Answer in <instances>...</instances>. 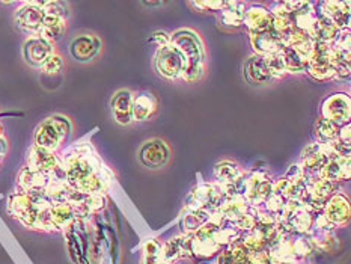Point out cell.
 <instances>
[{"mask_svg": "<svg viewBox=\"0 0 351 264\" xmlns=\"http://www.w3.org/2000/svg\"><path fill=\"white\" fill-rule=\"evenodd\" d=\"M287 202H288V200H285L284 196L271 192L269 198H267L265 202L263 204V207L269 211V213H271L274 217L279 219L282 211H284V208L287 206Z\"/></svg>", "mask_w": 351, "mask_h": 264, "instance_id": "ab89813d", "label": "cell"}, {"mask_svg": "<svg viewBox=\"0 0 351 264\" xmlns=\"http://www.w3.org/2000/svg\"><path fill=\"white\" fill-rule=\"evenodd\" d=\"M62 165V158H60L59 154L53 153V151L44 149L34 145L29 151L26 166L32 168L35 171H40L44 173H50L55 169H58L59 166Z\"/></svg>", "mask_w": 351, "mask_h": 264, "instance_id": "ac0fdd59", "label": "cell"}, {"mask_svg": "<svg viewBox=\"0 0 351 264\" xmlns=\"http://www.w3.org/2000/svg\"><path fill=\"white\" fill-rule=\"evenodd\" d=\"M322 118L333 121L339 125L350 123L351 118V100L347 93H335L326 97L322 103Z\"/></svg>", "mask_w": 351, "mask_h": 264, "instance_id": "7c38bea8", "label": "cell"}, {"mask_svg": "<svg viewBox=\"0 0 351 264\" xmlns=\"http://www.w3.org/2000/svg\"><path fill=\"white\" fill-rule=\"evenodd\" d=\"M70 132V119L60 115L50 117L47 119H44L35 130V145L56 153L60 145L66 141Z\"/></svg>", "mask_w": 351, "mask_h": 264, "instance_id": "3957f363", "label": "cell"}, {"mask_svg": "<svg viewBox=\"0 0 351 264\" xmlns=\"http://www.w3.org/2000/svg\"><path fill=\"white\" fill-rule=\"evenodd\" d=\"M317 211H312L309 207L299 200H289L287 206L279 216V226L287 232L293 234H308L314 222V215Z\"/></svg>", "mask_w": 351, "mask_h": 264, "instance_id": "277c9868", "label": "cell"}, {"mask_svg": "<svg viewBox=\"0 0 351 264\" xmlns=\"http://www.w3.org/2000/svg\"><path fill=\"white\" fill-rule=\"evenodd\" d=\"M350 130H351V127H350V123H347V124H344V125H341V132H339V139L338 141H341L342 143H346V145H350Z\"/></svg>", "mask_w": 351, "mask_h": 264, "instance_id": "7dc6e473", "label": "cell"}, {"mask_svg": "<svg viewBox=\"0 0 351 264\" xmlns=\"http://www.w3.org/2000/svg\"><path fill=\"white\" fill-rule=\"evenodd\" d=\"M113 118L121 125H128L133 123V93L128 89H121L113 95L112 101Z\"/></svg>", "mask_w": 351, "mask_h": 264, "instance_id": "603a6c76", "label": "cell"}, {"mask_svg": "<svg viewBox=\"0 0 351 264\" xmlns=\"http://www.w3.org/2000/svg\"><path fill=\"white\" fill-rule=\"evenodd\" d=\"M75 217L77 216H75V211L70 206V204L68 202H53V206L50 208V219H51V224H53V226H55L56 231L68 228Z\"/></svg>", "mask_w": 351, "mask_h": 264, "instance_id": "4dcf8cb0", "label": "cell"}, {"mask_svg": "<svg viewBox=\"0 0 351 264\" xmlns=\"http://www.w3.org/2000/svg\"><path fill=\"white\" fill-rule=\"evenodd\" d=\"M280 53H282V58L285 60L288 74L308 73V62H309L308 58H304L299 51H295L293 47H289V45H285V47L280 50Z\"/></svg>", "mask_w": 351, "mask_h": 264, "instance_id": "d6a6232c", "label": "cell"}, {"mask_svg": "<svg viewBox=\"0 0 351 264\" xmlns=\"http://www.w3.org/2000/svg\"><path fill=\"white\" fill-rule=\"evenodd\" d=\"M243 74H244V79H246L250 85H256V86L269 85V83L273 80L269 71V67H267V62H265V56L255 55V53L249 59H246V62H244Z\"/></svg>", "mask_w": 351, "mask_h": 264, "instance_id": "ffe728a7", "label": "cell"}, {"mask_svg": "<svg viewBox=\"0 0 351 264\" xmlns=\"http://www.w3.org/2000/svg\"><path fill=\"white\" fill-rule=\"evenodd\" d=\"M308 236H309V239L312 241V246H314L315 251L333 252V251H337L339 246V241L337 237H335L333 232L311 230L308 232Z\"/></svg>", "mask_w": 351, "mask_h": 264, "instance_id": "d590c367", "label": "cell"}, {"mask_svg": "<svg viewBox=\"0 0 351 264\" xmlns=\"http://www.w3.org/2000/svg\"><path fill=\"white\" fill-rule=\"evenodd\" d=\"M156 71L167 80H178L187 70V60L177 45L169 44L157 49L154 56Z\"/></svg>", "mask_w": 351, "mask_h": 264, "instance_id": "5b68a950", "label": "cell"}, {"mask_svg": "<svg viewBox=\"0 0 351 264\" xmlns=\"http://www.w3.org/2000/svg\"><path fill=\"white\" fill-rule=\"evenodd\" d=\"M249 40L255 55L261 56L273 55V53H278L285 47L282 36L274 26L271 29L261 30V32H249Z\"/></svg>", "mask_w": 351, "mask_h": 264, "instance_id": "5bb4252c", "label": "cell"}, {"mask_svg": "<svg viewBox=\"0 0 351 264\" xmlns=\"http://www.w3.org/2000/svg\"><path fill=\"white\" fill-rule=\"evenodd\" d=\"M158 261H162V245L156 240H149L143 246L142 264H157Z\"/></svg>", "mask_w": 351, "mask_h": 264, "instance_id": "60d3db41", "label": "cell"}, {"mask_svg": "<svg viewBox=\"0 0 351 264\" xmlns=\"http://www.w3.org/2000/svg\"><path fill=\"white\" fill-rule=\"evenodd\" d=\"M265 62H267V67H269V71H270V75L273 80L284 79L288 74L285 60H284V58H282L280 51L265 56Z\"/></svg>", "mask_w": 351, "mask_h": 264, "instance_id": "f35d334b", "label": "cell"}, {"mask_svg": "<svg viewBox=\"0 0 351 264\" xmlns=\"http://www.w3.org/2000/svg\"><path fill=\"white\" fill-rule=\"evenodd\" d=\"M60 158H62L66 184L73 191L104 195L115 181L113 172L90 143H75L64 151Z\"/></svg>", "mask_w": 351, "mask_h": 264, "instance_id": "6da1fadb", "label": "cell"}, {"mask_svg": "<svg viewBox=\"0 0 351 264\" xmlns=\"http://www.w3.org/2000/svg\"><path fill=\"white\" fill-rule=\"evenodd\" d=\"M66 29V19L62 17V15L53 14L45 11V19L43 23V29L38 36L44 38L45 41L49 43H56L60 38L64 36Z\"/></svg>", "mask_w": 351, "mask_h": 264, "instance_id": "4316f807", "label": "cell"}, {"mask_svg": "<svg viewBox=\"0 0 351 264\" xmlns=\"http://www.w3.org/2000/svg\"><path fill=\"white\" fill-rule=\"evenodd\" d=\"M322 213L326 216L327 221L333 224L337 228L338 226L347 225L351 215L348 196L342 192H337L335 195H332L330 200L326 202Z\"/></svg>", "mask_w": 351, "mask_h": 264, "instance_id": "9a60e30c", "label": "cell"}, {"mask_svg": "<svg viewBox=\"0 0 351 264\" xmlns=\"http://www.w3.org/2000/svg\"><path fill=\"white\" fill-rule=\"evenodd\" d=\"M157 264H167V263H165V261H163V260H162V261H158V263H157Z\"/></svg>", "mask_w": 351, "mask_h": 264, "instance_id": "681fc988", "label": "cell"}, {"mask_svg": "<svg viewBox=\"0 0 351 264\" xmlns=\"http://www.w3.org/2000/svg\"><path fill=\"white\" fill-rule=\"evenodd\" d=\"M190 239L192 234H181L178 237L167 240L162 246V260L171 264L177 260L189 259L192 256V246H190Z\"/></svg>", "mask_w": 351, "mask_h": 264, "instance_id": "7402d4cb", "label": "cell"}, {"mask_svg": "<svg viewBox=\"0 0 351 264\" xmlns=\"http://www.w3.org/2000/svg\"><path fill=\"white\" fill-rule=\"evenodd\" d=\"M210 221V213L204 210H187L186 216L181 219V226L184 228V234H195L197 230Z\"/></svg>", "mask_w": 351, "mask_h": 264, "instance_id": "8d00e7d4", "label": "cell"}, {"mask_svg": "<svg viewBox=\"0 0 351 264\" xmlns=\"http://www.w3.org/2000/svg\"><path fill=\"white\" fill-rule=\"evenodd\" d=\"M101 49V41L93 34H82L74 38L70 44L71 56L79 62L93 60Z\"/></svg>", "mask_w": 351, "mask_h": 264, "instance_id": "e0dca14e", "label": "cell"}, {"mask_svg": "<svg viewBox=\"0 0 351 264\" xmlns=\"http://www.w3.org/2000/svg\"><path fill=\"white\" fill-rule=\"evenodd\" d=\"M45 10L43 2H26L15 11V23L29 36H38L43 29Z\"/></svg>", "mask_w": 351, "mask_h": 264, "instance_id": "8fae6325", "label": "cell"}, {"mask_svg": "<svg viewBox=\"0 0 351 264\" xmlns=\"http://www.w3.org/2000/svg\"><path fill=\"white\" fill-rule=\"evenodd\" d=\"M273 14L264 5L254 3L246 8L243 26L247 27V32H261L273 27Z\"/></svg>", "mask_w": 351, "mask_h": 264, "instance_id": "44dd1931", "label": "cell"}, {"mask_svg": "<svg viewBox=\"0 0 351 264\" xmlns=\"http://www.w3.org/2000/svg\"><path fill=\"white\" fill-rule=\"evenodd\" d=\"M339 192V184L326 178H309L302 196V202L312 211H322L330 196Z\"/></svg>", "mask_w": 351, "mask_h": 264, "instance_id": "ba28073f", "label": "cell"}, {"mask_svg": "<svg viewBox=\"0 0 351 264\" xmlns=\"http://www.w3.org/2000/svg\"><path fill=\"white\" fill-rule=\"evenodd\" d=\"M333 157H337V154L330 143L312 142L302 151L299 165L309 178H319V172Z\"/></svg>", "mask_w": 351, "mask_h": 264, "instance_id": "52a82bcc", "label": "cell"}, {"mask_svg": "<svg viewBox=\"0 0 351 264\" xmlns=\"http://www.w3.org/2000/svg\"><path fill=\"white\" fill-rule=\"evenodd\" d=\"M284 177L291 181V183H302V181L306 178V173H304V171L302 169V166L299 163H294L289 166Z\"/></svg>", "mask_w": 351, "mask_h": 264, "instance_id": "f6af8a7d", "label": "cell"}, {"mask_svg": "<svg viewBox=\"0 0 351 264\" xmlns=\"http://www.w3.org/2000/svg\"><path fill=\"white\" fill-rule=\"evenodd\" d=\"M338 34H339V29L335 26L329 19H326L319 14L309 30V35L312 40H314V43L329 44V45L333 44L335 38L338 36Z\"/></svg>", "mask_w": 351, "mask_h": 264, "instance_id": "f1b7e54d", "label": "cell"}, {"mask_svg": "<svg viewBox=\"0 0 351 264\" xmlns=\"http://www.w3.org/2000/svg\"><path fill=\"white\" fill-rule=\"evenodd\" d=\"M308 74L318 82L335 80V71L332 64V47L329 44L314 43L309 62Z\"/></svg>", "mask_w": 351, "mask_h": 264, "instance_id": "30bf717a", "label": "cell"}, {"mask_svg": "<svg viewBox=\"0 0 351 264\" xmlns=\"http://www.w3.org/2000/svg\"><path fill=\"white\" fill-rule=\"evenodd\" d=\"M246 2H239V0H232V2H223V8L219 11V21L222 26L237 29L241 27L244 23V14H246Z\"/></svg>", "mask_w": 351, "mask_h": 264, "instance_id": "484cf974", "label": "cell"}, {"mask_svg": "<svg viewBox=\"0 0 351 264\" xmlns=\"http://www.w3.org/2000/svg\"><path fill=\"white\" fill-rule=\"evenodd\" d=\"M53 53H55L53 44L41 36H29L23 45V55H25L26 62L32 67L41 68Z\"/></svg>", "mask_w": 351, "mask_h": 264, "instance_id": "2e32d148", "label": "cell"}, {"mask_svg": "<svg viewBox=\"0 0 351 264\" xmlns=\"http://www.w3.org/2000/svg\"><path fill=\"white\" fill-rule=\"evenodd\" d=\"M171 44L177 45L187 60V70L181 80L195 83L205 73V47L201 36L192 29H178L171 35Z\"/></svg>", "mask_w": 351, "mask_h": 264, "instance_id": "7a4b0ae2", "label": "cell"}, {"mask_svg": "<svg viewBox=\"0 0 351 264\" xmlns=\"http://www.w3.org/2000/svg\"><path fill=\"white\" fill-rule=\"evenodd\" d=\"M190 5L195 6L196 10L213 12H219L223 8L222 0H199V2H190Z\"/></svg>", "mask_w": 351, "mask_h": 264, "instance_id": "7bdbcfd3", "label": "cell"}, {"mask_svg": "<svg viewBox=\"0 0 351 264\" xmlns=\"http://www.w3.org/2000/svg\"><path fill=\"white\" fill-rule=\"evenodd\" d=\"M158 108L156 95L149 91L133 94V121H148L156 115Z\"/></svg>", "mask_w": 351, "mask_h": 264, "instance_id": "d4e9b609", "label": "cell"}, {"mask_svg": "<svg viewBox=\"0 0 351 264\" xmlns=\"http://www.w3.org/2000/svg\"><path fill=\"white\" fill-rule=\"evenodd\" d=\"M49 173H44L40 171H35L29 166H25L19 173L17 178V187L19 192H29L36 191V189H45L49 184Z\"/></svg>", "mask_w": 351, "mask_h": 264, "instance_id": "83f0119b", "label": "cell"}, {"mask_svg": "<svg viewBox=\"0 0 351 264\" xmlns=\"http://www.w3.org/2000/svg\"><path fill=\"white\" fill-rule=\"evenodd\" d=\"M250 208L244 196H223V201L219 207V213L223 216L226 222H235Z\"/></svg>", "mask_w": 351, "mask_h": 264, "instance_id": "f546056e", "label": "cell"}, {"mask_svg": "<svg viewBox=\"0 0 351 264\" xmlns=\"http://www.w3.org/2000/svg\"><path fill=\"white\" fill-rule=\"evenodd\" d=\"M204 264H208V263H204Z\"/></svg>", "mask_w": 351, "mask_h": 264, "instance_id": "f907efd6", "label": "cell"}, {"mask_svg": "<svg viewBox=\"0 0 351 264\" xmlns=\"http://www.w3.org/2000/svg\"><path fill=\"white\" fill-rule=\"evenodd\" d=\"M217 264H250L249 252L235 240L217 256Z\"/></svg>", "mask_w": 351, "mask_h": 264, "instance_id": "e575fe53", "label": "cell"}, {"mask_svg": "<svg viewBox=\"0 0 351 264\" xmlns=\"http://www.w3.org/2000/svg\"><path fill=\"white\" fill-rule=\"evenodd\" d=\"M332 47L338 49V50H344V51H350L351 47V38H350V29L347 30H339L338 36L335 38V41L332 44Z\"/></svg>", "mask_w": 351, "mask_h": 264, "instance_id": "ee69618b", "label": "cell"}, {"mask_svg": "<svg viewBox=\"0 0 351 264\" xmlns=\"http://www.w3.org/2000/svg\"><path fill=\"white\" fill-rule=\"evenodd\" d=\"M339 132H341V125L333 123V121L324 119L322 117L317 119L315 123L317 142H322V143L337 142L339 139Z\"/></svg>", "mask_w": 351, "mask_h": 264, "instance_id": "836d02e7", "label": "cell"}, {"mask_svg": "<svg viewBox=\"0 0 351 264\" xmlns=\"http://www.w3.org/2000/svg\"><path fill=\"white\" fill-rule=\"evenodd\" d=\"M351 177V158L350 156H337L330 158L327 165L319 172V178H326L333 183L348 181Z\"/></svg>", "mask_w": 351, "mask_h": 264, "instance_id": "cb8c5ba5", "label": "cell"}, {"mask_svg": "<svg viewBox=\"0 0 351 264\" xmlns=\"http://www.w3.org/2000/svg\"><path fill=\"white\" fill-rule=\"evenodd\" d=\"M273 178L269 172L255 169L247 172L244 198L252 207H263L265 200L273 192Z\"/></svg>", "mask_w": 351, "mask_h": 264, "instance_id": "9c48e42d", "label": "cell"}, {"mask_svg": "<svg viewBox=\"0 0 351 264\" xmlns=\"http://www.w3.org/2000/svg\"><path fill=\"white\" fill-rule=\"evenodd\" d=\"M62 68H64V59L59 55H56V53H53V55L45 60L44 65L41 67V70L45 74H58L62 71Z\"/></svg>", "mask_w": 351, "mask_h": 264, "instance_id": "b9f144b4", "label": "cell"}, {"mask_svg": "<svg viewBox=\"0 0 351 264\" xmlns=\"http://www.w3.org/2000/svg\"><path fill=\"white\" fill-rule=\"evenodd\" d=\"M171 158V149L162 139H151L143 143L139 149V160L149 169H158Z\"/></svg>", "mask_w": 351, "mask_h": 264, "instance_id": "4fadbf2b", "label": "cell"}, {"mask_svg": "<svg viewBox=\"0 0 351 264\" xmlns=\"http://www.w3.org/2000/svg\"><path fill=\"white\" fill-rule=\"evenodd\" d=\"M213 173H215V178L217 183L231 184L243 176L244 171L241 169V166L239 163L231 162V160H222L215 165Z\"/></svg>", "mask_w": 351, "mask_h": 264, "instance_id": "1f68e13d", "label": "cell"}, {"mask_svg": "<svg viewBox=\"0 0 351 264\" xmlns=\"http://www.w3.org/2000/svg\"><path fill=\"white\" fill-rule=\"evenodd\" d=\"M223 201V189L217 181L213 183H201L192 189L189 193L186 207L187 210H204L207 213H215Z\"/></svg>", "mask_w": 351, "mask_h": 264, "instance_id": "8992f818", "label": "cell"}, {"mask_svg": "<svg viewBox=\"0 0 351 264\" xmlns=\"http://www.w3.org/2000/svg\"><path fill=\"white\" fill-rule=\"evenodd\" d=\"M2 136H3V127L0 125V138H2Z\"/></svg>", "mask_w": 351, "mask_h": 264, "instance_id": "c3c4849f", "label": "cell"}, {"mask_svg": "<svg viewBox=\"0 0 351 264\" xmlns=\"http://www.w3.org/2000/svg\"><path fill=\"white\" fill-rule=\"evenodd\" d=\"M332 47V45H330ZM332 64L335 71V80H344L350 75V51L332 47Z\"/></svg>", "mask_w": 351, "mask_h": 264, "instance_id": "74e56055", "label": "cell"}, {"mask_svg": "<svg viewBox=\"0 0 351 264\" xmlns=\"http://www.w3.org/2000/svg\"><path fill=\"white\" fill-rule=\"evenodd\" d=\"M151 43H154L158 49H163L171 44V35L166 34L165 30H157L151 35Z\"/></svg>", "mask_w": 351, "mask_h": 264, "instance_id": "bcb514c9", "label": "cell"}, {"mask_svg": "<svg viewBox=\"0 0 351 264\" xmlns=\"http://www.w3.org/2000/svg\"><path fill=\"white\" fill-rule=\"evenodd\" d=\"M317 11L319 15L329 19L339 30L350 29V2H338V0L319 2Z\"/></svg>", "mask_w": 351, "mask_h": 264, "instance_id": "d6986e66", "label": "cell"}]
</instances>
